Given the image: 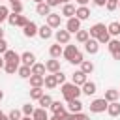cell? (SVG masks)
Masks as SVG:
<instances>
[{
    "label": "cell",
    "instance_id": "cell-10",
    "mask_svg": "<svg viewBox=\"0 0 120 120\" xmlns=\"http://www.w3.org/2000/svg\"><path fill=\"white\" fill-rule=\"evenodd\" d=\"M38 30H39V26H38L34 21H28V24L22 28V34H24L26 38H34V36H38Z\"/></svg>",
    "mask_w": 120,
    "mask_h": 120
},
{
    "label": "cell",
    "instance_id": "cell-30",
    "mask_svg": "<svg viewBox=\"0 0 120 120\" xmlns=\"http://www.w3.org/2000/svg\"><path fill=\"white\" fill-rule=\"evenodd\" d=\"M107 30H109L111 38H112V36H120V22H118V21H112V22L107 26Z\"/></svg>",
    "mask_w": 120,
    "mask_h": 120
},
{
    "label": "cell",
    "instance_id": "cell-58",
    "mask_svg": "<svg viewBox=\"0 0 120 120\" xmlns=\"http://www.w3.org/2000/svg\"><path fill=\"white\" fill-rule=\"evenodd\" d=\"M34 2H36V4H41V2H45V0H34Z\"/></svg>",
    "mask_w": 120,
    "mask_h": 120
},
{
    "label": "cell",
    "instance_id": "cell-16",
    "mask_svg": "<svg viewBox=\"0 0 120 120\" xmlns=\"http://www.w3.org/2000/svg\"><path fill=\"white\" fill-rule=\"evenodd\" d=\"M4 60L6 62H17V64H21V54L15 52V51H11V49H8L4 52Z\"/></svg>",
    "mask_w": 120,
    "mask_h": 120
},
{
    "label": "cell",
    "instance_id": "cell-28",
    "mask_svg": "<svg viewBox=\"0 0 120 120\" xmlns=\"http://www.w3.org/2000/svg\"><path fill=\"white\" fill-rule=\"evenodd\" d=\"M32 118H34V120H49V114H47V109H43V107H39V109H36V111H34V114H32Z\"/></svg>",
    "mask_w": 120,
    "mask_h": 120
},
{
    "label": "cell",
    "instance_id": "cell-15",
    "mask_svg": "<svg viewBox=\"0 0 120 120\" xmlns=\"http://www.w3.org/2000/svg\"><path fill=\"white\" fill-rule=\"evenodd\" d=\"M45 68H47L49 73H56V71H60V60L58 58H51V60L45 62Z\"/></svg>",
    "mask_w": 120,
    "mask_h": 120
},
{
    "label": "cell",
    "instance_id": "cell-50",
    "mask_svg": "<svg viewBox=\"0 0 120 120\" xmlns=\"http://www.w3.org/2000/svg\"><path fill=\"white\" fill-rule=\"evenodd\" d=\"M111 56H112L114 60H120V49H118V51H114V52H111Z\"/></svg>",
    "mask_w": 120,
    "mask_h": 120
},
{
    "label": "cell",
    "instance_id": "cell-40",
    "mask_svg": "<svg viewBox=\"0 0 120 120\" xmlns=\"http://www.w3.org/2000/svg\"><path fill=\"white\" fill-rule=\"evenodd\" d=\"M107 49H109L111 52H114V51H118V49H120V41H118V39H111V41L107 43Z\"/></svg>",
    "mask_w": 120,
    "mask_h": 120
},
{
    "label": "cell",
    "instance_id": "cell-45",
    "mask_svg": "<svg viewBox=\"0 0 120 120\" xmlns=\"http://www.w3.org/2000/svg\"><path fill=\"white\" fill-rule=\"evenodd\" d=\"M8 49H9V47H8V41H6L4 38H2V39H0V54H4V52H6Z\"/></svg>",
    "mask_w": 120,
    "mask_h": 120
},
{
    "label": "cell",
    "instance_id": "cell-25",
    "mask_svg": "<svg viewBox=\"0 0 120 120\" xmlns=\"http://www.w3.org/2000/svg\"><path fill=\"white\" fill-rule=\"evenodd\" d=\"M75 11H77V8L73 6V4H64V8H62V15L64 17H75Z\"/></svg>",
    "mask_w": 120,
    "mask_h": 120
},
{
    "label": "cell",
    "instance_id": "cell-5",
    "mask_svg": "<svg viewBox=\"0 0 120 120\" xmlns=\"http://www.w3.org/2000/svg\"><path fill=\"white\" fill-rule=\"evenodd\" d=\"M49 109L52 111V114H56V116H60V118H64V116L69 112V111L66 109V105H64V103H60V101H52V105H51Z\"/></svg>",
    "mask_w": 120,
    "mask_h": 120
},
{
    "label": "cell",
    "instance_id": "cell-26",
    "mask_svg": "<svg viewBox=\"0 0 120 120\" xmlns=\"http://www.w3.org/2000/svg\"><path fill=\"white\" fill-rule=\"evenodd\" d=\"M30 86H43L45 84V75H30Z\"/></svg>",
    "mask_w": 120,
    "mask_h": 120
},
{
    "label": "cell",
    "instance_id": "cell-19",
    "mask_svg": "<svg viewBox=\"0 0 120 120\" xmlns=\"http://www.w3.org/2000/svg\"><path fill=\"white\" fill-rule=\"evenodd\" d=\"M49 54H51V58H60V56L64 54V49H62V45H60V43H54V45H51V47H49Z\"/></svg>",
    "mask_w": 120,
    "mask_h": 120
},
{
    "label": "cell",
    "instance_id": "cell-46",
    "mask_svg": "<svg viewBox=\"0 0 120 120\" xmlns=\"http://www.w3.org/2000/svg\"><path fill=\"white\" fill-rule=\"evenodd\" d=\"M75 116H77V120H90V116L84 114L82 111H81V112H75Z\"/></svg>",
    "mask_w": 120,
    "mask_h": 120
},
{
    "label": "cell",
    "instance_id": "cell-47",
    "mask_svg": "<svg viewBox=\"0 0 120 120\" xmlns=\"http://www.w3.org/2000/svg\"><path fill=\"white\" fill-rule=\"evenodd\" d=\"M64 120H77V116H75V112H68L64 116Z\"/></svg>",
    "mask_w": 120,
    "mask_h": 120
},
{
    "label": "cell",
    "instance_id": "cell-21",
    "mask_svg": "<svg viewBox=\"0 0 120 120\" xmlns=\"http://www.w3.org/2000/svg\"><path fill=\"white\" fill-rule=\"evenodd\" d=\"M107 114L109 116H120V103L118 101H111L107 105Z\"/></svg>",
    "mask_w": 120,
    "mask_h": 120
},
{
    "label": "cell",
    "instance_id": "cell-1",
    "mask_svg": "<svg viewBox=\"0 0 120 120\" xmlns=\"http://www.w3.org/2000/svg\"><path fill=\"white\" fill-rule=\"evenodd\" d=\"M60 86H62V96H64L66 103H68L69 99H75V98H79V96L82 94V90H81L77 84H73V82H64V84H60Z\"/></svg>",
    "mask_w": 120,
    "mask_h": 120
},
{
    "label": "cell",
    "instance_id": "cell-29",
    "mask_svg": "<svg viewBox=\"0 0 120 120\" xmlns=\"http://www.w3.org/2000/svg\"><path fill=\"white\" fill-rule=\"evenodd\" d=\"M38 103H39V107H43V109H49V107L52 105V98H51L49 94H43V96L38 99Z\"/></svg>",
    "mask_w": 120,
    "mask_h": 120
},
{
    "label": "cell",
    "instance_id": "cell-37",
    "mask_svg": "<svg viewBox=\"0 0 120 120\" xmlns=\"http://www.w3.org/2000/svg\"><path fill=\"white\" fill-rule=\"evenodd\" d=\"M8 17H9V8L0 6V24H2L4 21H8Z\"/></svg>",
    "mask_w": 120,
    "mask_h": 120
},
{
    "label": "cell",
    "instance_id": "cell-61",
    "mask_svg": "<svg viewBox=\"0 0 120 120\" xmlns=\"http://www.w3.org/2000/svg\"><path fill=\"white\" fill-rule=\"evenodd\" d=\"M118 8H120V0H118Z\"/></svg>",
    "mask_w": 120,
    "mask_h": 120
},
{
    "label": "cell",
    "instance_id": "cell-36",
    "mask_svg": "<svg viewBox=\"0 0 120 120\" xmlns=\"http://www.w3.org/2000/svg\"><path fill=\"white\" fill-rule=\"evenodd\" d=\"M8 118H9V120H21V118H22V111H19V109H11V111L8 112Z\"/></svg>",
    "mask_w": 120,
    "mask_h": 120
},
{
    "label": "cell",
    "instance_id": "cell-32",
    "mask_svg": "<svg viewBox=\"0 0 120 120\" xmlns=\"http://www.w3.org/2000/svg\"><path fill=\"white\" fill-rule=\"evenodd\" d=\"M45 71H47L45 64H39V62H36V64L32 66V75H45Z\"/></svg>",
    "mask_w": 120,
    "mask_h": 120
},
{
    "label": "cell",
    "instance_id": "cell-9",
    "mask_svg": "<svg viewBox=\"0 0 120 120\" xmlns=\"http://www.w3.org/2000/svg\"><path fill=\"white\" fill-rule=\"evenodd\" d=\"M84 51H86L88 54H98V51H99V41H98L96 38H90V39L84 43Z\"/></svg>",
    "mask_w": 120,
    "mask_h": 120
},
{
    "label": "cell",
    "instance_id": "cell-18",
    "mask_svg": "<svg viewBox=\"0 0 120 120\" xmlns=\"http://www.w3.org/2000/svg\"><path fill=\"white\" fill-rule=\"evenodd\" d=\"M90 15H92V13H90V9H88L86 6H79V8H77V11H75V17H77V19H81V21H86Z\"/></svg>",
    "mask_w": 120,
    "mask_h": 120
},
{
    "label": "cell",
    "instance_id": "cell-27",
    "mask_svg": "<svg viewBox=\"0 0 120 120\" xmlns=\"http://www.w3.org/2000/svg\"><path fill=\"white\" fill-rule=\"evenodd\" d=\"M45 86H47L49 90H52V88H56V86H58V81H56V75H54V73L45 75Z\"/></svg>",
    "mask_w": 120,
    "mask_h": 120
},
{
    "label": "cell",
    "instance_id": "cell-42",
    "mask_svg": "<svg viewBox=\"0 0 120 120\" xmlns=\"http://www.w3.org/2000/svg\"><path fill=\"white\" fill-rule=\"evenodd\" d=\"M105 8H107V11H114V9L118 8V0H107Z\"/></svg>",
    "mask_w": 120,
    "mask_h": 120
},
{
    "label": "cell",
    "instance_id": "cell-44",
    "mask_svg": "<svg viewBox=\"0 0 120 120\" xmlns=\"http://www.w3.org/2000/svg\"><path fill=\"white\" fill-rule=\"evenodd\" d=\"M54 75H56V81H58V84H64V82H66V75H64L62 71H56Z\"/></svg>",
    "mask_w": 120,
    "mask_h": 120
},
{
    "label": "cell",
    "instance_id": "cell-53",
    "mask_svg": "<svg viewBox=\"0 0 120 120\" xmlns=\"http://www.w3.org/2000/svg\"><path fill=\"white\" fill-rule=\"evenodd\" d=\"M0 120H9V118H8V114H4V112L0 111Z\"/></svg>",
    "mask_w": 120,
    "mask_h": 120
},
{
    "label": "cell",
    "instance_id": "cell-56",
    "mask_svg": "<svg viewBox=\"0 0 120 120\" xmlns=\"http://www.w3.org/2000/svg\"><path fill=\"white\" fill-rule=\"evenodd\" d=\"M21 120H34V118H32V116H22Z\"/></svg>",
    "mask_w": 120,
    "mask_h": 120
},
{
    "label": "cell",
    "instance_id": "cell-55",
    "mask_svg": "<svg viewBox=\"0 0 120 120\" xmlns=\"http://www.w3.org/2000/svg\"><path fill=\"white\" fill-rule=\"evenodd\" d=\"M4 38V28H2V24H0V39Z\"/></svg>",
    "mask_w": 120,
    "mask_h": 120
},
{
    "label": "cell",
    "instance_id": "cell-8",
    "mask_svg": "<svg viewBox=\"0 0 120 120\" xmlns=\"http://www.w3.org/2000/svg\"><path fill=\"white\" fill-rule=\"evenodd\" d=\"M54 38H56V43H60V45H68L69 39H71V34H69L68 30H56V32H54Z\"/></svg>",
    "mask_w": 120,
    "mask_h": 120
},
{
    "label": "cell",
    "instance_id": "cell-49",
    "mask_svg": "<svg viewBox=\"0 0 120 120\" xmlns=\"http://www.w3.org/2000/svg\"><path fill=\"white\" fill-rule=\"evenodd\" d=\"M92 2H94L96 6H99V8H103V6L107 4V0H92Z\"/></svg>",
    "mask_w": 120,
    "mask_h": 120
},
{
    "label": "cell",
    "instance_id": "cell-6",
    "mask_svg": "<svg viewBox=\"0 0 120 120\" xmlns=\"http://www.w3.org/2000/svg\"><path fill=\"white\" fill-rule=\"evenodd\" d=\"M45 19L51 28H60V24H62V13H49Z\"/></svg>",
    "mask_w": 120,
    "mask_h": 120
},
{
    "label": "cell",
    "instance_id": "cell-17",
    "mask_svg": "<svg viewBox=\"0 0 120 120\" xmlns=\"http://www.w3.org/2000/svg\"><path fill=\"white\" fill-rule=\"evenodd\" d=\"M36 13H38V15H41V17H47V15H49V13H52V11H51V6H49L47 2H41V4H38V6H36Z\"/></svg>",
    "mask_w": 120,
    "mask_h": 120
},
{
    "label": "cell",
    "instance_id": "cell-33",
    "mask_svg": "<svg viewBox=\"0 0 120 120\" xmlns=\"http://www.w3.org/2000/svg\"><path fill=\"white\" fill-rule=\"evenodd\" d=\"M19 66L21 64H17V62H6V66H4V69H6V73H9V75H13L17 69H19Z\"/></svg>",
    "mask_w": 120,
    "mask_h": 120
},
{
    "label": "cell",
    "instance_id": "cell-41",
    "mask_svg": "<svg viewBox=\"0 0 120 120\" xmlns=\"http://www.w3.org/2000/svg\"><path fill=\"white\" fill-rule=\"evenodd\" d=\"M98 41H99V45H101V43H105V45H107V43L111 41V34H109V30H105V32L98 38Z\"/></svg>",
    "mask_w": 120,
    "mask_h": 120
},
{
    "label": "cell",
    "instance_id": "cell-38",
    "mask_svg": "<svg viewBox=\"0 0 120 120\" xmlns=\"http://www.w3.org/2000/svg\"><path fill=\"white\" fill-rule=\"evenodd\" d=\"M11 4V11L13 13H22V2L17 0V2H9Z\"/></svg>",
    "mask_w": 120,
    "mask_h": 120
},
{
    "label": "cell",
    "instance_id": "cell-59",
    "mask_svg": "<svg viewBox=\"0 0 120 120\" xmlns=\"http://www.w3.org/2000/svg\"><path fill=\"white\" fill-rule=\"evenodd\" d=\"M60 2H62V4H69V0H60Z\"/></svg>",
    "mask_w": 120,
    "mask_h": 120
},
{
    "label": "cell",
    "instance_id": "cell-4",
    "mask_svg": "<svg viewBox=\"0 0 120 120\" xmlns=\"http://www.w3.org/2000/svg\"><path fill=\"white\" fill-rule=\"evenodd\" d=\"M66 30H68L69 34H77V32L81 30V19H77V17H69L68 22H66Z\"/></svg>",
    "mask_w": 120,
    "mask_h": 120
},
{
    "label": "cell",
    "instance_id": "cell-3",
    "mask_svg": "<svg viewBox=\"0 0 120 120\" xmlns=\"http://www.w3.org/2000/svg\"><path fill=\"white\" fill-rule=\"evenodd\" d=\"M8 22H9L11 26H21V28H24V26L28 24V19H26L24 15H21V13H9Z\"/></svg>",
    "mask_w": 120,
    "mask_h": 120
},
{
    "label": "cell",
    "instance_id": "cell-11",
    "mask_svg": "<svg viewBox=\"0 0 120 120\" xmlns=\"http://www.w3.org/2000/svg\"><path fill=\"white\" fill-rule=\"evenodd\" d=\"M86 81H88V79H86V73H84L82 69H77V71L71 75V82H73V84H77V86H82Z\"/></svg>",
    "mask_w": 120,
    "mask_h": 120
},
{
    "label": "cell",
    "instance_id": "cell-51",
    "mask_svg": "<svg viewBox=\"0 0 120 120\" xmlns=\"http://www.w3.org/2000/svg\"><path fill=\"white\" fill-rule=\"evenodd\" d=\"M6 66V60H4V54H0V69Z\"/></svg>",
    "mask_w": 120,
    "mask_h": 120
},
{
    "label": "cell",
    "instance_id": "cell-57",
    "mask_svg": "<svg viewBox=\"0 0 120 120\" xmlns=\"http://www.w3.org/2000/svg\"><path fill=\"white\" fill-rule=\"evenodd\" d=\"M2 99H4V92L0 90V101H2Z\"/></svg>",
    "mask_w": 120,
    "mask_h": 120
},
{
    "label": "cell",
    "instance_id": "cell-52",
    "mask_svg": "<svg viewBox=\"0 0 120 120\" xmlns=\"http://www.w3.org/2000/svg\"><path fill=\"white\" fill-rule=\"evenodd\" d=\"M75 2H77V4H79V6H86V4H88V2H90V0H75Z\"/></svg>",
    "mask_w": 120,
    "mask_h": 120
},
{
    "label": "cell",
    "instance_id": "cell-14",
    "mask_svg": "<svg viewBox=\"0 0 120 120\" xmlns=\"http://www.w3.org/2000/svg\"><path fill=\"white\" fill-rule=\"evenodd\" d=\"M21 64H24V66H34L36 64V54L34 52H30V51H26V52H22L21 54Z\"/></svg>",
    "mask_w": 120,
    "mask_h": 120
},
{
    "label": "cell",
    "instance_id": "cell-39",
    "mask_svg": "<svg viewBox=\"0 0 120 120\" xmlns=\"http://www.w3.org/2000/svg\"><path fill=\"white\" fill-rule=\"evenodd\" d=\"M21 111H22V114H24V116H32L36 109H34V105H30V103H26V105H22V109H21Z\"/></svg>",
    "mask_w": 120,
    "mask_h": 120
},
{
    "label": "cell",
    "instance_id": "cell-20",
    "mask_svg": "<svg viewBox=\"0 0 120 120\" xmlns=\"http://www.w3.org/2000/svg\"><path fill=\"white\" fill-rule=\"evenodd\" d=\"M98 92V86H96V82H92V81H86L84 84H82V94H86V96H94Z\"/></svg>",
    "mask_w": 120,
    "mask_h": 120
},
{
    "label": "cell",
    "instance_id": "cell-35",
    "mask_svg": "<svg viewBox=\"0 0 120 120\" xmlns=\"http://www.w3.org/2000/svg\"><path fill=\"white\" fill-rule=\"evenodd\" d=\"M81 69L88 75V73H92V71H94V64H92L90 60H82V62H81Z\"/></svg>",
    "mask_w": 120,
    "mask_h": 120
},
{
    "label": "cell",
    "instance_id": "cell-23",
    "mask_svg": "<svg viewBox=\"0 0 120 120\" xmlns=\"http://www.w3.org/2000/svg\"><path fill=\"white\" fill-rule=\"evenodd\" d=\"M17 73H19V77H21V79H30V75H32V68H30V66L21 64V66H19V69H17Z\"/></svg>",
    "mask_w": 120,
    "mask_h": 120
},
{
    "label": "cell",
    "instance_id": "cell-22",
    "mask_svg": "<svg viewBox=\"0 0 120 120\" xmlns=\"http://www.w3.org/2000/svg\"><path fill=\"white\" fill-rule=\"evenodd\" d=\"M38 36H39L41 39H49V38L52 36V28H51L49 24H43V26H39V30H38Z\"/></svg>",
    "mask_w": 120,
    "mask_h": 120
},
{
    "label": "cell",
    "instance_id": "cell-7",
    "mask_svg": "<svg viewBox=\"0 0 120 120\" xmlns=\"http://www.w3.org/2000/svg\"><path fill=\"white\" fill-rule=\"evenodd\" d=\"M105 30H107V26H105L103 22H96L94 26H90V28H88V34H90V38H96V39H98Z\"/></svg>",
    "mask_w": 120,
    "mask_h": 120
},
{
    "label": "cell",
    "instance_id": "cell-60",
    "mask_svg": "<svg viewBox=\"0 0 120 120\" xmlns=\"http://www.w3.org/2000/svg\"><path fill=\"white\" fill-rule=\"evenodd\" d=\"M9 2H17V0H9Z\"/></svg>",
    "mask_w": 120,
    "mask_h": 120
},
{
    "label": "cell",
    "instance_id": "cell-34",
    "mask_svg": "<svg viewBox=\"0 0 120 120\" xmlns=\"http://www.w3.org/2000/svg\"><path fill=\"white\" fill-rule=\"evenodd\" d=\"M43 96V90H41V86H32V90H30V99H39Z\"/></svg>",
    "mask_w": 120,
    "mask_h": 120
},
{
    "label": "cell",
    "instance_id": "cell-54",
    "mask_svg": "<svg viewBox=\"0 0 120 120\" xmlns=\"http://www.w3.org/2000/svg\"><path fill=\"white\" fill-rule=\"evenodd\" d=\"M49 120H64V118H60V116H56V114H52V116H51Z\"/></svg>",
    "mask_w": 120,
    "mask_h": 120
},
{
    "label": "cell",
    "instance_id": "cell-43",
    "mask_svg": "<svg viewBox=\"0 0 120 120\" xmlns=\"http://www.w3.org/2000/svg\"><path fill=\"white\" fill-rule=\"evenodd\" d=\"M82 60H84V58H82V52L79 51V52L75 54V58H73V60H71L69 64H73V66H77V64H79V66H81V62H82Z\"/></svg>",
    "mask_w": 120,
    "mask_h": 120
},
{
    "label": "cell",
    "instance_id": "cell-48",
    "mask_svg": "<svg viewBox=\"0 0 120 120\" xmlns=\"http://www.w3.org/2000/svg\"><path fill=\"white\" fill-rule=\"evenodd\" d=\"M45 2H47V4L51 6V8H54V6H58V4H62L60 0H45Z\"/></svg>",
    "mask_w": 120,
    "mask_h": 120
},
{
    "label": "cell",
    "instance_id": "cell-31",
    "mask_svg": "<svg viewBox=\"0 0 120 120\" xmlns=\"http://www.w3.org/2000/svg\"><path fill=\"white\" fill-rule=\"evenodd\" d=\"M75 39H77L79 43H86V41L90 39V34H88V30H79V32L75 34Z\"/></svg>",
    "mask_w": 120,
    "mask_h": 120
},
{
    "label": "cell",
    "instance_id": "cell-12",
    "mask_svg": "<svg viewBox=\"0 0 120 120\" xmlns=\"http://www.w3.org/2000/svg\"><path fill=\"white\" fill-rule=\"evenodd\" d=\"M77 52H79L77 45H69V43H68V45H66V49H64V54H62V56H64L68 62H71V60L75 58V54H77Z\"/></svg>",
    "mask_w": 120,
    "mask_h": 120
},
{
    "label": "cell",
    "instance_id": "cell-2",
    "mask_svg": "<svg viewBox=\"0 0 120 120\" xmlns=\"http://www.w3.org/2000/svg\"><path fill=\"white\" fill-rule=\"evenodd\" d=\"M107 105H109V101L105 98H98V99H92L88 107H90V112H105Z\"/></svg>",
    "mask_w": 120,
    "mask_h": 120
},
{
    "label": "cell",
    "instance_id": "cell-13",
    "mask_svg": "<svg viewBox=\"0 0 120 120\" xmlns=\"http://www.w3.org/2000/svg\"><path fill=\"white\" fill-rule=\"evenodd\" d=\"M66 107H68L69 112H81V111H82V101H81L79 98H75V99H69Z\"/></svg>",
    "mask_w": 120,
    "mask_h": 120
},
{
    "label": "cell",
    "instance_id": "cell-24",
    "mask_svg": "<svg viewBox=\"0 0 120 120\" xmlns=\"http://www.w3.org/2000/svg\"><path fill=\"white\" fill-rule=\"evenodd\" d=\"M118 96H120V90H114V88H109V90H105V99L111 103V101H118Z\"/></svg>",
    "mask_w": 120,
    "mask_h": 120
}]
</instances>
